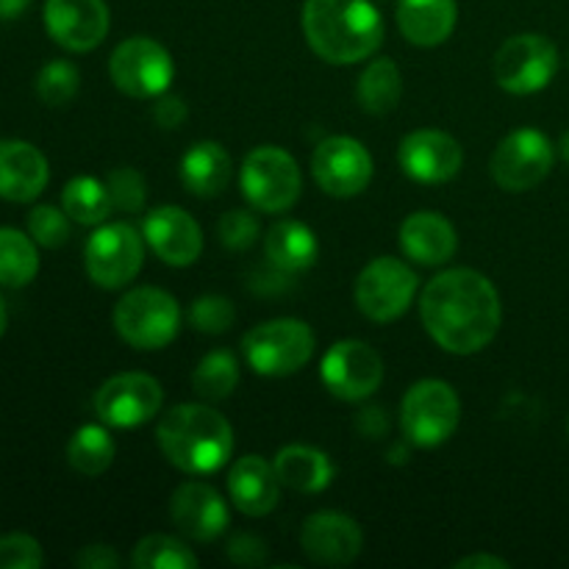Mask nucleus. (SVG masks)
<instances>
[{
  "instance_id": "nucleus-1",
  "label": "nucleus",
  "mask_w": 569,
  "mask_h": 569,
  "mask_svg": "<svg viewBox=\"0 0 569 569\" xmlns=\"http://www.w3.org/2000/svg\"><path fill=\"white\" fill-rule=\"evenodd\" d=\"M420 317L428 337L439 348L456 356H472L498 337L503 306L487 276L456 267L426 283L420 295Z\"/></svg>"
},
{
  "instance_id": "nucleus-44",
  "label": "nucleus",
  "mask_w": 569,
  "mask_h": 569,
  "mask_svg": "<svg viewBox=\"0 0 569 569\" xmlns=\"http://www.w3.org/2000/svg\"><path fill=\"white\" fill-rule=\"evenodd\" d=\"M31 0H0V20H17Z\"/></svg>"
},
{
  "instance_id": "nucleus-16",
  "label": "nucleus",
  "mask_w": 569,
  "mask_h": 569,
  "mask_svg": "<svg viewBox=\"0 0 569 569\" xmlns=\"http://www.w3.org/2000/svg\"><path fill=\"white\" fill-rule=\"evenodd\" d=\"M109 26L111 14L106 0H44V28L50 39L72 53L98 48Z\"/></svg>"
},
{
  "instance_id": "nucleus-41",
  "label": "nucleus",
  "mask_w": 569,
  "mask_h": 569,
  "mask_svg": "<svg viewBox=\"0 0 569 569\" xmlns=\"http://www.w3.org/2000/svg\"><path fill=\"white\" fill-rule=\"evenodd\" d=\"M189 109L183 103V98L178 94H159L153 103V120L159 122L164 131H172V128H181L187 122Z\"/></svg>"
},
{
  "instance_id": "nucleus-11",
  "label": "nucleus",
  "mask_w": 569,
  "mask_h": 569,
  "mask_svg": "<svg viewBox=\"0 0 569 569\" xmlns=\"http://www.w3.org/2000/svg\"><path fill=\"white\" fill-rule=\"evenodd\" d=\"M417 295V276L395 256L372 259L356 281V303L372 322H392L409 311Z\"/></svg>"
},
{
  "instance_id": "nucleus-18",
  "label": "nucleus",
  "mask_w": 569,
  "mask_h": 569,
  "mask_svg": "<svg viewBox=\"0 0 569 569\" xmlns=\"http://www.w3.org/2000/svg\"><path fill=\"white\" fill-rule=\"evenodd\" d=\"M144 242L170 267H189L203 253V231L189 211L178 206H159L144 217Z\"/></svg>"
},
{
  "instance_id": "nucleus-36",
  "label": "nucleus",
  "mask_w": 569,
  "mask_h": 569,
  "mask_svg": "<svg viewBox=\"0 0 569 569\" xmlns=\"http://www.w3.org/2000/svg\"><path fill=\"white\" fill-rule=\"evenodd\" d=\"M106 189H109L111 206L122 214H139L144 209V178L133 167H117L106 176Z\"/></svg>"
},
{
  "instance_id": "nucleus-20",
  "label": "nucleus",
  "mask_w": 569,
  "mask_h": 569,
  "mask_svg": "<svg viewBox=\"0 0 569 569\" xmlns=\"http://www.w3.org/2000/svg\"><path fill=\"white\" fill-rule=\"evenodd\" d=\"M170 517L178 531L194 542H214L231 520L222 495L203 481H187L172 492Z\"/></svg>"
},
{
  "instance_id": "nucleus-30",
  "label": "nucleus",
  "mask_w": 569,
  "mask_h": 569,
  "mask_svg": "<svg viewBox=\"0 0 569 569\" xmlns=\"http://www.w3.org/2000/svg\"><path fill=\"white\" fill-rule=\"evenodd\" d=\"M61 206H64L67 217L81 226H103L109 220V211L114 209L106 181H98L92 176L72 178L61 192Z\"/></svg>"
},
{
  "instance_id": "nucleus-9",
  "label": "nucleus",
  "mask_w": 569,
  "mask_h": 569,
  "mask_svg": "<svg viewBox=\"0 0 569 569\" xmlns=\"http://www.w3.org/2000/svg\"><path fill=\"white\" fill-rule=\"evenodd\" d=\"M144 261V244L137 228L128 222H106L83 248L87 276L100 289H122L139 276Z\"/></svg>"
},
{
  "instance_id": "nucleus-7",
  "label": "nucleus",
  "mask_w": 569,
  "mask_h": 569,
  "mask_svg": "<svg viewBox=\"0 0 569 569\" xmlns=\"http://www.w3.org/2000/svg\"><path fill=\"white\" fill-rule=\"evenodd\" d=\"M461 422V400L450 383L426 378L406 392L400 406V426L417 448H437L448 442Z\"/></svg>"
},
{
  "instance_id": "nucleus-38",
  "label": "nucleus",
  "mask_w": 569,
  "mask_h": 569,
  "mask_svg": "<svg viewBox=\"0 0 569 569\" xmlns=\"http://www.w3.org/2000/svg\"><path fill=\"white\" fill-rule=\"evenodd\" d=\"M259 220H256L250 211L233 209L222 214V220L217 222V233H220V242L228 250H248L250 244L259 239Z\"/></svg>"
},
{
  "instance_id": "nucleus-4",
  "label": "nucleus",
  "mask_w": 569,
  "mask_h": 569,
  "mask_svg": "<svg viewBox=\"0 0 569 569\" xmlns=\"http://www.w3.org/2000/svg\"><path fill=\"white\" fill-rule=\"evenodd\" d=\"M315 331L303 320L281 317L250 328L242 339V353L259 376L283 378L309 365L315 356Z\"/></svg>"
},
{
  "instance_id": "nucleus-15",
  "label": "nucleus",
  "mask_w": 569,
  "mask_h": 569,
  "mask_svg": "<svg viewBox=\"0 0 569 569\" xmlns=\"http://www.w3.org/2000/svg\"><path fill=\"white\" fill-rule=\"evenodd\" d=\"M311 176L322 192L333 198H353L372 181V156L359 139L328 137L317 144L311 159Z\"/></svg>"
},
{
  "instance_id": "nucleus-22",
  "label": "nucleus",
  "mask_w": 569,
  "mask_h": 569,
  "mask_svg": "<svg viewBox=\"0 0 569 569\" xmlns=\"http://www.w3.org/2000/svg\"><path fill=\"white\" fill-rule=\"evenodd\" d=\"M281 478L261 456H242L228 472V492L233 506L248 517L270 515L281 498Z\"/></svg>"
},
{
  "instance_id": "nucleus-31",
  "label": "nucleus",
  "mask_w": 569,
  "mask_h": 569,
  "mask_svg": "<svg viewBox=\"0 0 569 569\" xmlns=\"http://www.w3.org/2000/svg\"><path fill=\"white\" fill-rule=\"evenodd\" d=\"M114 439L103 426H81L67 442V461L81 476H103L114 461Z\"/></svg>"
},
{
  "instance_id": "nucleus-3",
  "label": "nucleus",
  "mask_w": 569,
  "mask_h": 569,
  "mask_svg": "<svg viewBox=\"0 0 569 569\" xmlns=\"http://www.w3.org/2000/svg\"><path fill=\"white\" fill-rule=\"evenodd\" d=\"M161 453L187 476H211L233 453V428L220 411L200 403L172 406L156 428Z\"/></svg>"
},
{
  "instance_id": "nucleus-32",
  "label": "nucleus",
  "mask_w": 569,
  "mask_h": 569,
  "mask_svg": "<svg viewBox=\"0 0 569 569\" xmlns=\"http://www.w3.org/2000/svg\"><path fill=\"white\" fill-rule=\"evenodd\" d=\"M192 387L206 400L228 398L239 387V359L231 350H211L194 367Z\"/></svg>"
},
{
  "instance_id": "nucleus-39",
  "label": "nucleus",
  "mask_w": 569,
  "mask_h": 569,
  "mask_svg": "<svg viewBox=\"0 0 569 569\" xmlns=\"http://www.w3.org/2000/svg\"><path fill=\"white\" fill-rule=\"evenodd\" d=\"M44 565L42 548L28 533L0 537V569H39Z\"/></svg>"
},
{
  "instance_id": "nucleus-19",
  "label": "nucleus",
  "mask_w": 569,
  "mask_h": 569,
  "mask_svg": "<svg viewBox=\"0 0 569 569\" xmlns=\"http://www.w3.org/2000/svg\"><path fill=\"white\" fill-rule=\"evenodd\" d=\"M300 548L317 565H350L365 548V533L353 517L339 511H317L303 522Z\"/></svg>"
},
{
  "instance_id": "nucleus-27",
  "label": "nucleus",
  "mask_w": 569,
  "mask_h": 569,
  "mask_svg": "<svg viewBox=\"0 0 569 569\" xmlns=\"http://www.w3.org/2000/svg\"><path fill=\"white\" fill-rule=\"evenodd\" d=\"M272 467H276L283 487L303 495L322 492L333 481L331 459L322 450L309 448V445H287V448H281L276 453Z\"/></svg>"
},
{
  "instance_id": "nucleus-10",
  "label": "nucleus",
  "mask_w": 569,
  "mask_h": 569,
  "mask_svg": "<svg viewBox=\"0 0 569 569\" xmlns=\"http://www.w3.org/2000/svg\"><path fill=\"white\" fill-rule=\"evenodd\" d=\"M559 70V50L542 33H517L495 53V81L511 94L542 92Z\"/></svg>"
},
{
  "instance_id": "nucleus-21",
  "label": "nucleus",
  "mask_w": 569,
  "mask_h": 569,
  "mask_svg": "<svg viewBox=\"0 0 569 569\" xmlns=\"http://www.w3.org/2000/svg\"><path fill=\"white\" fill-rule=\"evenodd\" d=\"M48 159L42 150L22 139H0V198L31 203L48 187Z\"/></svg>"
},
{
  "instance_id": "nucleus-42",
  "label": "nucleus",
  "mask_w": 569,
  "mask_h": 569,
  "mask_svg": "<svg viewBox=\"0 0 569 569\" xmlns=\"http://www.w3.org/2000/svg\"><path fill=\"white\" fill-rule=\"evenodd\" d=\"M120 565L122 559L111 545H87L76 556V567L81 569H117Z\"/></svg>"
},
{
  "instance_id": "nucleus-46",
  "label": "nucleus",
  "mask_w": 569,
  "mask_h": 569,
  "mask_svg": "<svg viewBox=\"0 0 569 569\" xmlns=\"http://www.w3.org/2000/svg\"><path fill=\"white\" fill-rule=\"evenodd\" d=\"M559 153H561V159H565L569 164V128L565 133H561V139H559Z\"/></svg>"
},
{
  "instance_id": "nucleus-34",
  "label": "nucleus",
  "mask_w": 569,
  "mask_h": 569,
  "mask_svg": "<svg viewBox=\"0 0 569 569\" xmlns=\"http://www.w3.org/2000/svg\"><path fill=\"white\" fill-rule=\"evenodd\" d=\"M78 87H81V72L64 59L48 61L37 76V94L48 106H67L78 94Z\"/></svg>"
},
{
  "instance_id": "nucleus-35",
  "label": "nucleus",
  "mask_w": 569,
  "mask_h": 569,
  "mask_svg": "<svg viewBox=\"0 0 569 569\" xmlns=\"http://www.w3.org/2000/svg\"><path fill=\"white\" fill-rule=\"evenodd\" d=\"M233 320H237V309L222 295H203L189 306V326L200 333H209V337L226 333L233 326Z\"/></svg>"
},
{
  "instance_id": "nucleus-6",
  "label": "nucleus",
  "mask_w": 569,
  "mask_h": 569,
  "mask_svg": "<svg viewBox=\"0 0 569 569\" xmlns=\"http://www.w3.org/2000/svg\"><path fill=\"white\" fill-rule=\"evenodd\" d=\"M239 183L253 209L264 214H281L298 203L303 176H300L298 161L287 150L276 144H261L244 156Z\"/></svg>"
},
{
  "instance_id": "nucleus-40",
  "label": "nucleus",
  "mask_w": 569,
  "mask_h": 569,
  "mask_svg": "<svg viewBox=\"0 0 569 569\" xmlns=\"http://www.w3.org/2000/svg\"><path fill=\"white\" fill-rule=\"evenodd\" d=\"M228 559L242 567H259L267 561V545L253 533H237L228 542Z\"/></svg>"
},
{
  "instance_id": "nucleus-28",
  "label": "nucleus",
  "mask_w": 569,
  "mask_h": 569,
  "mask_svg": "<svg viewBox=\"0 0 569 569\" xmlns=\"http://www.w3.org/2000/svg\"><path fill=\"white\" fill-rule=\"evenodd\" d=\"M403 78L392 59H372L356 83V98L367 114H389L400 103Z\"/></svg>"
},
{
  "instance_id": "nucleus-45",
  "label": "nucleus",
  "mask_w": 569,
  "mask_h": 569,
  "mask_svg": "<svg viewBox=\"0 0 569 569\" xmlns=\"http://www.w3.org/2000/svg\"><path fill=\"white\" fill-rule=\"evenodd\" d=\"M6 326H9V309H6V300L0 295V337L6 333Z\"/></svg>"
},
{
  "instance_id": "nucleus-24",
  "label": "nucleus",
  "mask_w": 569,
  "mask_h": 569,
  "mask_svg": "<svg viewBox=\"0 0 569 569\" xmlns=\"http://www.w3.org/2000/svg\"><path fill=\"white\" fill-rule=\"evenodd\" d=\"M456 0H398V28L417 48H437L453 33Z\"/></svg>"
},
{
  "instance_id": "nucleus-33",
  "label": "nucleus",
  "mask_w": 569,
  "mask_h": 569,
  "mask_svg": "<svg viewBox=\"0 0 569 569\" xmlns=\"http://www.w3.org/2000/svg\"><path fill=\"white\" fill-rule=\"evenodd\" d=\"M131 565L137 569H194L198 556L176 537L150 533L133 548Z\"/></svg>"
},
{
  "instance_id": "nucleus-25",
  "label": "nucleus",
  "mask_w": 569,
  "mask_h": 569,
  "mask_svg": "<svg viewBox=\"0 0 569 569\" xmlns=\"http://www.w3.org/2000/svg\"><path fill=\"white\" fill-rule=\"evenodd\" d=\"M231 156L220 142H194L181 159V183L194 198H214L231 181Z\"/></svg>"
},
{
  "instance_id": "nucleus-37",
  "label": "nucleus",
  "mask_w": 569,
  "mask_h": 569,
  "mask_svg": "<svg viewBox=\"0 0 569 569\" xmlns=\"http://www.w3.org/2000/svg\"><path fill=\"white\" fill-rule=\"evenodd\" d=\"M28 233L42 248L56 250L70 239V222H67V211H59L56 206H37L28 214Z\"/></svg>"
},
{
  "instance_id": "nucleus-17",
  "label": "nucleus",
  "mask_w": 569,
  "mask_h": 569,
  "mask_svg": "<svg viewBox=\"0 0 569 569\" xmlns=\"http://www.w3.org/2000/svg\"><path fill=\"white\" fill-rule=\"evenodd\" d=\"M398 161L406 176L417 183H445L465 167V148L450 133L437 128H420L403 137Z\"/></svg>"
},
{
  "instance_id": "nucleus-29",
  "label": "nucleus",
  "mask_w": 569,
  "mask_h": 569,
  "mask_svg": "<svg viewBox=\"0 0 569 569\" xmlns=\"http://www.w3.org/2000/svg\"><path fill=\"white\" fill-rule=\"evenodd\" d=\"M39 272L37 242L17 228H0V283L28 287Z\"/></svg>"
},
{
  "instance_id": "nucleus-12",
  "label": "nucleus",
  "mask_w": 569,
  "mask_h": 569,
  "mask_svg": "<svg viewBox=\"0 0 569 569\" xmlns=\"http://www.w3.org/2000/svg\"><path fill=\"white\" fill-rule=\"evenodd\" d=\"M553 142L537 128H517L492 153V178L506 192H528L553 170Z\"/></svg>"
},
{
  "instance_id": "nucleus-43",
  "label": "nucleus",
  "mask_w": 569,
  "mask_h": 569,
  "mask_svg": "<svg viewBox=\"0 0 569 569\" xmlns=\"http://www.w3.org/2000/svg\"><path fill=\"white\" fill-rule=\"evenodd\" d=\"M456 569H509V561L498 559V556H489V553H476V556H465V559L456 561Z\"/></svg>"
},
{
  "instance_id": "nucleus-23",
  "label": "nucleus",
  "mask_w": 569,
  "mask_h": 569,
  "mask_svg": "<svg viewBox=\"0 0 569 569\" xmlns=\"http://www.w3.org/2000/svg\"><path fill=\"white\" fill-rule=\"evenodd\" d=\"M400 248L422 267H439L453 259L459 248L456 228L437 211H415L400 226Z\"/></svg>"
},
{
  "instance_id": "nucleus-14",
  "label": "nucleus",
  "mask_w": 569,
  "mask_h": 569,
  "mask_svg": "<svg viewBox=\"0 0 569 569\" xmlns=\"http://www.w3.org/2000/svg\"><path fill=\"white\" fill-rule=\"evenodd\" d=\"M322 383L339 400H365L381 387L383 361L376 350L359 339H342L333 345L320 365Z\"/></svg>"
},
{
  "instance_id": "nucleus-2",
  "label": "nucleus",
  "mask_w": 569,
  "mask_h": 569,
  "mask_svg": "<svg viewBox=\"0 0 569 569\" xmlns=\"http://www.w3.org/2000/svg\"><path fill=\"white\" fill-rule=\"evenodd\" d=\"M309 48L328 64H356L381 48L383 20L370 0H306L300 14Z\"/></svg>"
},
{
  "instance_id": "nucleus-13",
  "label": "nucleus",
  "mask_w": 569,
  "mask_h": 569,
  "mask_svg": "<svg viewBox=\"0 0 569 569\" xmlns=\"http://www.w3.org/2000/svg\"><path fill=\"white\" fill-rule=\"evenodd\" d=\"M164 403V389L144 372H120L100 383L94 411L109 428H139L153 420Z\"/></svg>"
},
{
  "instance_id": "nucleus-5",
  "label": "nucleus",
  "mask_w": 569,
  "mask_h": 569,
  "mask_svg": "<svg viewBox=\"0 0 569 569\" xmlns=\"http://www.w3.org/2000/svg\"><path fill=\"white\" fill-rule=\"evenodd\" d=\"M114 328L122 342L137 350H161L178 337L181 309L164 289L137 287L114 306Z\"/></svg>"
},
{
  "instance_id": "nucleus-47",
  "label": "nucleus",
  "mask_w": 569,
  "mask_h": 569,
  "mask_svg": "<svg viewBox=\"0 0 569 569\" xmlns=\"http://www.w3.org/2000/svg\"><path fill=\"white\" fill-rule=\"evenodd\" d=\"M567 437H569V420H567Z\"/></svg>"
},
{
  "instance_id": "nucleus-8",
  "label": "nucleus",
  "mask_w": 569,
  "mask_h": 569,
  "mask_svg": "<svg viewBox=\"0 0 569 569\" xmlns=\"http://www.w3.org/2000/svg\"><path fill=\"white\" fill-rule=\"evenodd\" d=\"M109 76L122 94L137 100H156L176 78L170 50L150 37H131L114 48Z\"/></svg>"
},
{
  "instance_id": "nucleus-26",
  "label": "nucleus",
  "mask_w": 569,
  "mask_h": 569,
  "mask_svg": "<svg viewBox=\"0 0 569 569\" xmlns=\"http://www.w3.org/2000/svg\"><path fill=\"white\" fill-rule=\"evenodd\" d=\"M264 253L278 272L289 276V272H303L315 267L320 244H317L315 231L306 222L281 220L267 231Z\"/></svg>"
}]
</instances>
